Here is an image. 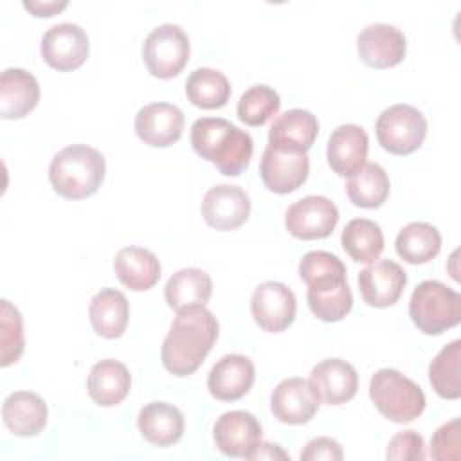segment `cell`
I'll return each instance as SVG.
<instances>
[{
  "mask_svg": "<svg viewBox=\"0 0 461 461\" xmlns=\"http://www.w3.org/2000/svg\"><path fill=\"white\" fill-rule=\"evenodd\" d=\"M185 95L191 104L198 108H221L230 97V83L223 72L209 67H200L189 74L185 81Z\"/></svg>",
  "mask_w": 461,
  "mask_h": 461,
  "instance_id": "cell-33",
  "label": "cell"
},
{
  "mask_svg": "<svg viewBox=\"0 0 461 461\" xmlns=\"http://www.w3.org/2000/svg\"><path fill=\"white\" fill-rule=\"evenodd\" d=\"M256 378L252 360L240 353L223 355L209 371L207 389L220 402H236L243 398Z\"/></svg>",
  "mask_w": 461,
  "mask_h": 461,
  "instance_id": "cell-20",
  "label": "cell"
},
{
  "mask_svg": "<svg viewBox=\"0 0 461 461\" xmlns=\"http://www.w3.org/2000/svg\"><path fill=\"white\" fill-rule=\"evenodd\" d=\"M299 277L306 283L312 313L324 322L342 321L353 308L346 265L331 252L310 250L299 261Z\"/></svg>",
  "mask_w": 461,
  "mask_h": 461,
  "instance_id": "cell-2",
  "label": "cell"
},
{
  "mask_svg": "<svg viewBox=\"0 0 461 461\" xmlns=\"http://www.w3.org/2000/svg\"><path fill=\"white\" fill-rule=\"evenodd\" d=\"M358 58L373 68H391L403 61L407 41L403 32L391 23H369L357 36Z\"/></svg>",
  "mask_w": 461,
  "mask_h": 461,
  "instance_id": "cell-14",
  "label": "cell"
},
{
  "mask_svg": "<svg viewBox=\"0 0 461 461\" xmlns=\"http://www.w3.org/2000/svg\"><path fill=\"white\" fill-rule=\"evenodd\" d=\"M200 211L209 227L221 232L234 230L249 220L250 198L238 185L220 184L203 194Z\"/></svg>",
  "mask_w": 461,
  "mask_h": 461,
  "instance_id": "cell-15",
  "label": "cell"
},
{
  "mask_svg": "<svg viewBox=\"0 0 461 461\" xmlns=\"http://www.w3.org/2000/svg\"><path fill=\"white\" fill-rule=\"evenodd\" d=\"M25 349L23 319L7 299L0 304V366L7 367L20 360Z\"/></svg>",
  "mask_w": 461,
  "mask_h": 461,
  "instance_id": "cell-36",
  "label": "cell"
},
{
  "mask_svg": "<svg viewBox=\"0 0 461 461\" xmlns=\"http://www.w3.org/2000/svg\"><path fill=\"white\" fill-rule=\"evenodd\" d=\"M140 436L155 447H169L184 434V414L167 402H149L137 416Z\"/></svg>",
  "mask_w": 461,
  "mask_h": 461,
  "instance_id": "cell-24",
  "label": "cell"
},
{
  "mask_svg": "<svg viewBox=\"0 0 461 461\" xmlns=\"http://www.w3.org/2000/svg\"><path fill=\"white\" fill-rule=\"evenodd\" d=\"M88 317L94 331L103 339H119L128 326L130 304L115 288H101L90 301Z\"/></svg>",
  "mask_w": 461,
  "mask_h": 461,
  "instance_id": "cell-29",
  "label": "cell"
},
{
  "mask_svg": "<svg viewBox=\"0 0 461 461\" xmlns=\"http://www.w3.org/2000/svg\"><path fill=\"white\" fill-rule=\"evenodd\" d=\"M106 160L103 153L88 144H70L59 149L49 164L52 189L68 200L92 196L103 184Z\"/></svg>",
  "mask_w": 461,
  "mask_h": 461,
  "instance_id": "cell-4",
  "label": "cell"
},
{
  "mask_svg": "<svg viewBox=\"0 0 461 461\" xmlns=\"http://www.w3.org/2000/svg\"><path fill=\"white\" fill-rule=\"evenodd\" d=\"M250 312L261 330L279 333L294 322L297 301L285 283L265 281L256 286L250 297Z\"/></svg>",
  "mask_w": 461,
  "mask_h": 461,
  "instance_id": "cell-12",
  "label": "cell"
},
{
  "mask_svg": "<svg viewBox=\"0 0 461 461\" xmlns=\"http://www.w3.org/2000/svg\"><path fill=\"white\" fill-rule=\"evenodd\" d=\"M308 173L310 160L306 153L267 144L259 162V176L268 191L276 194L294 193L306 182Z\"/></svg>",
  "mask_w": 461,
  "mask_h": 461,
  "instance_id": "cell-11",
  "label": "cell"
},
{
  "mask_svg": "<svg viewBox=\"0 0 461 461\" xmlns=\"http://www.w3.org/2000/svg\"><path fill=\"white\" fill-rule=\"evenodd\" d=\"M189 38L176 23H162L149 31L142 43V61L158 79H171L189 61Z\"/></svg>",
  "mask_w": 461,
  "mask_h": 461,
  "instance_id": "cell-7",
  "label": "cell"
},
{
  "mask_svg": "<svg viewBox=\"0 0 461 461\" xmlns=\"http://www.w3.org/2000/svg\"><path fill=\"white\" fill-rule=\"evenodd\" d=\"M261 434V423L249 411H227L212 427L216 448L227 457L249 459L259 447Z\"/></svg>",
  "mask_w": 461,
  "mask_h": 461,
  "instance_id": "cell-13",
  "label": "cell"
},
{
  "mask_svg": "<svg viewBox=\"0 0 461 461\" xmlns=\"http://www.w3.org/2000/svg\"><path fill=\"white\" fill-rule=\"evenodd\" d=\"M389 189V176L385 169L376 162H366L346 180V193L349 202L362 209L380 207L387 200Z\"/></svg>",
  "mask_w": 461,
  "mask_h": 461,
  "instance_id": "cell-30",
  "label": "cell"
},
{
  "mask_svg": "<svg viewBox=\"0 0 461 461\" xmlns=\"http://www.w3.org/2000/svg\"><path fill=\"white\" fill-rule=\"evenodd\" d=\"M367 149L369 137L362 126L340 124L328 139L326 158L339 176H349L366 164Z\"/></svg>",
  "mask_w": 461,
  "mask_h": 461,
  "instance_id": "cell-21",
  "label": "cell"
},
{
  "mask_svg": "<svg viewBox=\"0 0 461 461\" xmlns=\"http://www.w3.org/2000/svg\"><path fill=\"white\" fill-rule=\"evenodd\" d=\"M40 101L38 79L23 68H5L0 76V115L2 119H22Z\"/></svg>",
  "mask_w": 461,
  "mask_h": 461,
  "instance_id": "cell-25",
  "label": "cell"
},
{
  "mask_svg": "<svg viewBox=\"0 0 461 461\" xmlns=\"http://www.w3.org/2000/svg\"><path fill=\"white\" fill-rule=\"evenodd\" d=\"M394 247L396 254L403 261L411 265H423L439 254L441 234L432 223L411 221L400 229Z\"/></svg>",
  "mask_w": 461,
  "mask_h": 461,
  "instance_id": "cell-31",
  "label": "cell"
},
{
  "mask_svg": "<svg viewBox=\"0 0 461 461\" xmlns=\"http://www.w3.org/2000/svg\"><path fill=\"white\" fill-rule=\"evenodd\" d=\"M249 459H290V456L286 452H283L279 445L259 443V447L252 452V456Z\"/></svg>",
  "mask_w": 461,
  "mask_h": 461,
  "instance_id": "cell-41",
  "label": "cell"
},
{
  "mask_svg": "<svg viewBox=\"0 0 461 461\" xmlns=\"http://www.w3.org/2000/svg\"><path fill=\"white\" fill-rule=\"evenodd\" d=\"M191 146L198 157L216 166L225 176L241 175L252 158L254 140L221 117H200L191 126Z\"/></svg>",
  "mask_w": 461,
  "mask_h": 461,
  "instance_id": "cell-3",
  "label": "cell"
},
{
  "mask_svg": "<svg viewBox=\"0 0 461 461\" xmlns=\"http://www.w3.org/2000/svg\"><path fill=\"white\" fill-rule=\"evenodd\" d=\"M67 5H68L67 0H59V2H56V0H50V2H40V0L32 2V0H29V2H23V7L27 11H31L38 18H41V16H45V18L54 16L56 13L63 11Z\"/></svg>",
  "mask_w": 461,
  "mask_h": 461,
  "instance_id": "cell-40",
  "label": "cell"
},
{
  "mask_svg": "<svg viewBox=\"0 0 461 461\" xmlns=\"http://www.w3.org/2000/svg\"><path fill=\"white\" fill-rule=\"evenodd\" d=\"M369 398L378 412L394 423L416 420L427 403L423 389L393 367H382L371 376Z\"/></svg>",
  "mask_w": 461,
  "mask_h": 461,
  "instance_id": "cell-5",
  "label": "cell"
},
{
  "mask_svg": "<svg viewBox=\"0 0 461 461\" xmlns=\"http://www.w3.org/2000/svg\"><path fill=\"white\" fill-rule=\"evenodd\" d=\"M184 131V113L171 103H149L135 115L137 137L153 148H167L178 142Z\"/></svg>",
  "mask_w": 461,
  "mask_h": 461,
  "instance_id": "cell-19",
  "label": "cell"
},
{
  "mask_svg": "<svg viewBox=\"0 0 461 461\" xmlns=\"http://www.w3.org/2000/svg\"><path fill=\"white\" fill-rule=\"evenodd\" d=\"M220 324L205 306L176 312L160 348V360L166 371L175 376L193 375L212 349Z\"/></svg>",
  "mask_w": 461,
  "mask_h": 461,
  "instance_id": "cell-1",
  "label": "cell"
},
{
  "mask_svg": "<svg viewBox=\"0 0 461 461\" xmlns=\"http://www.w3.org/2000/svg\"><path fill=\"white\" fill-rule=\"evenodd\" d=\"M49 418L45 400L31 391H14L2 403L4 425L20 438L40 434Z\"/></svg>",
  "mask_w": 461,
  "mask_h": 461,
  "instance_id": "cell-22",
  "label": "cell"
},
{
  "mask_svg": "<svg viewBox=\"0 0 461 461\" xmlns=\"http://www.w3.org/2000/svg\"><path fill=\"white\" fill-rule=\"evenodd\" d=\"M461 340L456 339L443 346L429 364V382L438 396L445 400H457L461 396Z\"/></svg>",
  "mask_w": 461,
  "mask_h": 461,
  "instance_id": "cell-34",
  "label": "cell"
},
{
  "mask_svg": "<svg viewBox=\"0 0 461 461\" xmlns=\"http://www.w3.org/2000/svg\"><path fill=\"white\" fill-rule=\"evenodd\" d=\"M389 461H423L425 459V441L416 430L396 432L385 450Z\"/></svg>",
  "mask_w": 461,
  "mask_h": 461,
  "instance_id": "cell-38",
  "label": "cell"
},
{
  "mask_svg": "<svg viewBox=\"0 0 461 461\" xmlns=\"http://www.w3.org/2000/svg\"><path fill=\"white\" fill-rule=\"evenodd\" d=\"M409 315L425 335H441L461 321V295L441 281H421L411 294Z\"/></svg>",
  "mask_w": 461,
  "mask_h": 461,
  "instance_id": "cell-6",
  "label": "cell"
},
{
  "mask_svg": "<svg viewBox=\"0 0 461 461\" xmlns=\"http://www.w3.org/2000/svg\"><path fill=\"white\" fill-rule=\"evenodd\" d=\"M113 272L117 279L133 292L153 288L160 279L158 258L144 247H124L113 258Z\"/></svg>",
  "mask_w": 461,
  "mask_h": 461,
  "instance_id": "cell-27",
  "label": "cell"
},
{
  "mask_svg": "<svg viewBox=\"0 0 461 461\" xmlns=\"http://www.w3.org/2000/svg\"><path fill=\"white\" fill-rule=\"evenodd\" d=\"M357 281L364 303L375 308H387L400 299L407 285V272L393 259H375L360 270Z\"/></svg>",
  "mask_w": 461,
  "mask_h": 461,
  "instance_id": "cell-16",
  "label": "cell"
},
{
  "mask_svg": "<svg viewBox=\"0 0 461 461\" xmlns=\"http://www.w3.org/2000/svg\"><path fill=\"white\" fill-rule=\"evenodd\" d=\"M211 295H212V279L205 270L196 267H189L175 272L164 286L166 303L175 312L205 306Z\"/></svg>",
  "mask_w": 461,
  "mask_h": 461,
  "instance_id": "cell-28",
  "label": "cell"
},
{
  "mask_svg": "<svg viewBox=\"0 0 461 461\" xmlns=\"http://www.w3.org/2000/svg\"><path fill=\"white\" fill-rule=\"evenodd\" d=\"M344 457L342 447L339 441L321 436L313 438L306 443L304 450L301 452V461H319V459H328V461H340Z\"/></svg>",
  "mask_w": 461,
  "mask_h": 461,
  "instance_id": "cell-39",
  "label": "cell"
},
{
  "mask_svg": "<svg viewBox=\"0 0 461 461\" xmlns=\"http://www.w3.org/2000/svg\"><path fill=\"white\" fill-rule=\"evenodd\" d=\"M40 52L43 61L54 70L70 72L86 61L90 41L77 23L61 22L47 29L40 43Z\"/></svg>",
  "mask_w": 461,
  "mask_h": 461,
  "instance_id": "cell-9",
  "label": "cell"
},
{
  "mask_svg": "<svg viewBox=\"0 0 461 461\" xmlns=\"http://www.w3.org/2000/svg\"><path fill=\"white\" fill-rule=\"evenodd\" d=\"M281 106L279 94L268 85H254L238 101L236 113L247 126H261L272 119Z\"/></svg>",
  "mask_w": 461,
  "mask_h": 461,
  "instance_id": "cell-35",
  "label": "cell"
},
{
  "mask_svg": "<svg viewBox=\"0 0 461 461\" xmlns=\"http://www.w3.org/2000/svg\"><path fill=\"white\" fill-rule=\"evenodd\" d=\"M308 384L321 403L342 405L357 394L358 375L342 358H324L310 371Z\"/></svg>",
  "mask_w": 461,
  "mask_h": 461,
  "instance_id": "cell-18",
  "label": "cell"
},
{
  "mask_svg": "<svg viewBox=\"0 0 461 461\" xmlns=\"http://www.w3.org/2000/svg\"><path fill=\"white\" fill-rule=\"evenodd\" d=\"M319 398L308 380L290 376L281 380L270 394V411L274 418L286 425H304L319 411Z\"/></svg>",
  "mask_w": 461,
  "mask_h": 461,
  "instance_id": "cell-17",
  "label": "cell"
},
{
  "mask_svg": "<svg viewBox=\"0 0 461 461\" xmlns=\"http://www.w3.org/2000/svg\"><path fill=\"white\" fill-rule=\"evenodd\" d=\"M319 133L317 117L303 108H292L277 115L268 130V144L306 153Z\"/></svg>",
  "mask_w": 461,
  "mask_h": 461,
  "instance_id": "cell-23",
  "label": "cell"
},
{
  "mask_svg": "<svg viewBox=\"0 0 461 461\" xmlns=\"http://www.w3.org/2000/svg\"><path fill=\"white\" fill-rule=\"evenodd\" d=\"M131 387V375L128 367L115 360L104 358L92 366L86 380V391L94 403L101 407H113L121 403Z\"/></svg>",
  "mask_w": 461,
  "mask_h": 461,
  "instance_id": "cell-26",
  "label": "cell"
},
{
  "mask_svg": "<svg viewBox=\"0 0 461 461\" xmlns=\"http://www.w3.org/2000/svg\"><path fill=\"white\" fill-rule=\"evenodd\" d=\"M378 144L393 155L414 153L427 137L425 115L405 103L385 108L375 124Z\"/></svg>",
  "mask_w": 461,
  "mask_h": 461,
  "instance_id": "cell-8",
  "label": "cell"
},
{
  "mask_svg": "<svg viewBox=\"0 0 461 461\" xmlns=\"http://www.w3.org/2000/svg\"><path fill=\"white\" fill-rule=\"evenodd\" d=\"M339 221L337 205L321 194L294 202L285 212V227L297 240L328 238Z\"/></svg>",
  "mask_w": 461,
  "mask_h": 461,
  "instance_id": "cell-10",
  "label": "cell"
},
{
  "mask_svg": "<svg viewBox=\"0 0 461 461\" xmlns=\"http://www.w3.org/2000/svg\"><path fill=\"white\" fill-rule=\"evenodd\" d=\"M459 432V418L438 427L430 439V457L436 461H457L461 457Z\"/></svg>",
  "mask_w": 461,
  "mask_h": 461,
  "instance_id": "cell-37",
  "label": "cell"
},
{
  "mask_svg": "<svg viewBox=\"0 0 461 461\" xmlns=\"http://www.w3.org/2000/svg\"><path fill=\"white\" fill-rule=\"evenodd\" d=\"M340 243L353 261L373 263L384 250V232L373 220L353 218L346 223Z\"/></svg>",
  "mask_w": 461,
  "mask_h": 461,
  "instance_id": "cell-32",
  "label": "cell"
}]
</instances>
